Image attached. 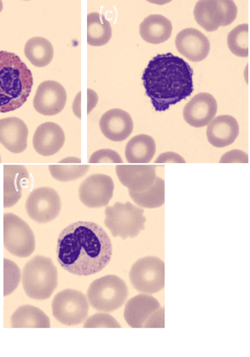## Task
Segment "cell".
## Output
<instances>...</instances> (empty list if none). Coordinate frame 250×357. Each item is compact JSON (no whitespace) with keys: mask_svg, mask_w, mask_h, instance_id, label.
<instances>
[{"mask_svg":"<svg viewBox=\"0 0 250 357\" xmlns=\"http://www.w3.org/2000/svg\"><path fill=\"white\" fill-rule=\"evenodd\" d=\"M112 243L98 224L77 222L61 231L56 245L58 264L78 276L100 273L112 257Z\"/></svg>","mask_w":250,"mask_h":357,"instance_id":"cell-1","label":"cell"},{"mask_svg":"<svg viewBox=\"0 0 250 357\" xmlns=\"http://www.w3.org/2000/svg\"><path fill=\"white\" fill-rule=\"evenodd\" d=\"M190 64L172 53L155 56L143 71L146 93L155 111H168L194 91Z\"/></svg>","mask_w":250,"mask_h":357,"instance_id":"cell-2","label":"cell"},{"mask_svg":"<svg viewBox=\"0 0 250 357\" xmlns=\"http://www.w3.org/2000/svg\"><path fill=\"white\" fill-rule=\"evenodd\" d=\"M32 72L15 53L0 51V113L16 111L31 93Z\"/></svg>","mask_w":250,"mask_h":357,"instance_id":"cell-3","label":"cell"},{"mask_svg":"<svg viewBox=\"0 0 250 357\" xmlns=\"http://www.w3.org/2000/svg\"><path fill=\"white\" fill-rule=\"evenodd\" d=\"M58 284V268L50 257L36 256L24 266L22 287L29 298L35 300L50 298Z\"/></svg>","mask_w":250,"mask_h":357,"instance_id":"cell-4","label":"cell"},{"mask_svg":"<svg viewBox=\"0 0 250 357\" xmlns=\"http://www.w3.org/2000/svg\"><path fill=\"white\" fill-rule=\"evenodd\" d=\"M105 226L111 230L113 237L123 239L137 237L145 230V211L130 202H117L105 208Z\"/></svg>","mask_w":250,"mask_h":357,"instance_id":"cell-5","label":"cell"},{"mask_svg":"<svg viewBox=\"0 0 250 357\" xmlns=\"http://www.w3.org/2000/svg\"><path fill=\"white\" fill-rule=\"evenodd\" d=\"M86 295L94 309L101 312H113L126 301L128 288L120 277L109 275L94 280Z\"/></svg>","mask_w":250,"mask_h":357,"instance_id":"cell-6","label":"cell"},{"mask_svg":"<svg viewBox=\"0 0 250 357\" xmlns=\"http://www.w3.org/2000/svg\"><path fill=\"white\" fill-rule=\"evenodd\" d=\"M3 246L15 257H29L36 250V237L31 227L19 216L3 215Z\"/></svg>","mask_w":250,"mask_h":357,"instance_id":"cell-7","label":"cell"},{"mask_svg":"<svg viewBox=\"0 0 250 357\" xmlns=\"http://www.w3.org/2000/svg\"><path fill=\"white\" fill-rule=\"evenodd\" d=\"M130 280L132 287L143 294H154L165 286L164 261L157 257L141 258L132 266Z\"/></svg>","mask_w":250,"mask_h":357,"instance_id":"cell-8","label":"cell"},{"mask_svg":"<svg viewBox=\"0 0 250 357\" xmlns=\"http://www.w3.org/2000/svg\"><path fill=\"white\" fill-rule=\"evenodd\" d=\"M89 303L82 292L66 289L58 292L52 302V314L56 320L66 326H77L88 315Z\"/></svg>","mask_w":250,"mask_h":357,"instance_id":"cell-9","label":"cell"},{"mask_svg":"<svg viewBox=\"0 0 250 357\" xmlns=\"http://www.w3.org/2000/svg\"><path fill=\"white\" fill-rule=\"evenodd\" d=\"M237 8L233 1H198L194 8L196 22L207 32H214L221 26L232 24Z\"/></svg>","mask_w":250,"mask_h":357,"instance_id":"cell-10","label":"cell"},{"mask_svg":"<svg viewBox=\"0 0 250 357\" xmlns=\"http://www.w3.org/2000/svg\"><path fill=\"white\" fill-rule=\"evenodd\" d=\"M58 192L51 188L33 190L26 200V211L33 221L45 224L58 218L61 211Z\"/></svg>","mask_w":250,"mask_h":357,"instance_id":"cell-11","label":"cell"},{"mask_svg":"<svg viewBox=\"0 0 250 357\" xmlns=\"http://www.w3.org/2000/svg\"><path fill=\"white\" fill-rule=\"evenodd\" d=\"M114 189L115 185L111 176L102 174H92L79 185V200L91 208L105 207L111 202Z\"/></svg>","mask_w":250,"mask_h":357,"instance_id":"cell-12","label":"cell"},{"mask_svg":"<svg viewBox=\"0 0 250 357\" xmlns=\"http://www.w3.org/2000/svg\"><path fill=\"white\" fill-rule=\"evenodd\" d=\"M65 89L55 81H45L38 86L33 107L38 113L47 116L58 115L65 107Z\"/></svg>","mask_w":250,"mask_h":357,"instance_id":"cell-13","label":"cell"},{"mask_svg":"<svg viewBox=\"0 0 250 357\" xmlns=\"http://www.w3.org/2000/svg\"><path fill=\"white\" fill-rule=\"evenodd\" d=\"M217 109V101L213 95L201 93L193 97L185 105L184 119L192 127L203 128L213 121Z\"/></svg>","mask_w":250,"mask_h":357,"instance_id":"cell-14","label":"cell"},{"mask_svg":"<svg viewBox=\"0 0 250 357\" xmlns=\"http://www.w3.org/2000/svg\"><path fill=\"white\" fill-rule=\"evenodd\" d=\"M177 50L192 62L198 63L207 59L210 52V43L199 30L185 29L177 34Z\"/></svg>","mask_w":250,"mask_h":357,"instance_id":"cell-15","label":"cell"},{"mask_svg":"<svg viewBox=\"0 0 250 357\" xmlns=\"http://www.w3.org/2000/svg\"><path fill=\"white\" fill-rule=\"evenodd\" d=\"M120 183L130 191H146L154 184L157 173L155 165H120L116 167Z\"/></svg>","mask_w":250,"mask_h":357,"instance_id":"cell-16","label":"cell"},{"mask_svg":"<svg viewBox=\"0 0 250 357\" xmlns=\"http://www.w3.org/2000/svg\"><path fill=\"white\" fill-rule=\"evenodd\" d=\"M28 184H31V177L24 165L3 166V208L17 204Z\"/></svg>","mask_w":250,"mask_h":357,"instance_id":"cell-17","label":"cell"},{"mask_svg":"<svg viewBox=\"0 0 250 357\" xmlns=\"http://www.w3.org/2000/svg\"><path fill=\"white\" fill-rule=\"evenodd\" d=\"M100 127L106 138L120 142L131 135L134 130V121L130 114L123 109H112L101 117Z\"/></svg>","mask_w":250,"mask_h":357,"instance_id":"cell-18","label":"cell"},{"mask_svg":"<svg viewBox=\"0 0 250 357\" xmlns=\"http://www.w3.org/2000/svg\"><path fill=\"white\" fill-rule=\"evenodd\" d=\"M65 143V135L58 124L48 121L37 128L33 146L37 153L44 157L58 153Z\"/></svg>","mask_w":250,"mask_h":357,"instance_id":"cell-19","label":"cell"},{"mask_svg":"<svg viewBox=\"0 0 250 357\" xmlns=\"http://www.w3.org/2000/svg\"><path fill=\"white\" fill-rule=\"evenodd\" d=\"M29 128L17 117L0 119V144L14 154L24 153L28 142Z\"/></svg>","mask_w":250,"mask_h":357,"instance_id":"cell-20","label":"cell"},{"mask_svg":"<svg viewBox=\"0 0 250 357\" xmlns=\"http://www.w3.org/2000/svg\"><path fill=\"white\" fill-rule=\"evenodd\" d=\"M161 307L160 303L153 296L140 294L127 303L124 318L131 328H142L148 318Z\"/></svg>","mask_w":250,"mask_h":357,"instance_id":"cell-21","label":"cell"},{"mask_svg":"<svg viewBox=\"0 0 250 357\" xmlns=\"http://www.w3.org/2000/svg\"><path fill=\"white\" fill-rule=\"evenodd\" d=\"M240 135V125L233 116L223 115L215 117L208 124L207 138L212 146L218 148L229 146Z\"/></svg>","mask_w":250,"mask_h":357,"instance_id":"cell-22","label":"cell"},{"mask_svg":"<svg viewBox=\"0 0 250 357\" xmlns=\"http://www.w3.org/2000/svg\"><path fill=\"white\" fill-rule=\"evenodd\" d=\"M173 25L162 15H150L139 26L140 36L148 43L158 45L166 43L172 36Z\"/></svg>","mask_w":250,"mask_h":357,"instance_id":"cell-23","label":"cell"},{"mask_svg":"<svg viewBox=\"0 0 250 357\" xmlns=\"http://www.w3.org/2000/svg\"><path fill=\"white\" fill-rule=\"evenodd\" d=\"M13 328H50L51 321L48 315L39 307L22 305L15 311L10 318Z\"/></svg>","mask_w":250,"mask_h":357,"instance_id":"cell-24","label":"cell"},{"mask_svg":"<svg viewBox=\"0 0 250 357\" xmlns=\"http://www.w3.org/2000/svg\"><path fill=\"white\" fill-rule=\"evenodd\" d=\"M155 142L147 135L134 136L126 146L127 161L131 165H146L153 160L155 154Z\"/></svg>","mask_w":250,"mask_h":357,"instance_id":"cell-25","label":"cell"},{"mask_svg":"<svg viewBox=\"0 0 250 357\" xmlns=\"http://www.w3.org/2000/svg\"><path fill=\"white\" fill-rule=\"evenodd\" d=\"M112 37L111 25L104 15H87V43L93 47H103Z\"/></svg>","mask_w":250,"mask_h":357,"instance_id":"cell-26","label":"cell"},{"mask_svg":"<svg viewBox=\"0 0 250 357\" xmlns=\"http://www.w3.org/2000/svg\"><path fill=\"white\" fill-rule=\"evenodd\" d=\"M24 53L30 63L38 68H43L51 63L54 49L47 39L42 37H33L26 41Z\"/></svg>","mask_w":250,"mask_h":357,"instance_id":"cell-27","label":"cell"},{"mask_svg":"<svg viewBox=\"0 0 250 357\" xmlns=\"http://www.w3.org/2000/svg\"><path fill=\"white\" fill-rule=\"evenodd\" d=\"M132 199L143 208H160L165 202V183L160 177L155 178L154 184L146 191L136 192L130 191Z\"/></svg>","mask_w":250,"mask_h":357,"instance_id":"cell-28","label":"cell"},{"mask_svg":"<svg viewBox=\"0 0 250 357\" xmlns=\"http://www.w3.org/2000/svg\"><path fill=\"white\" fill-rule=\"evenodd\" d=\"M227 44L235 56L247 58L249 51V24H241L234 28L227 37Z\"/></svg>","mask_w":250,"mask_h":357,"instance_id":"cell-29","label":"cell"},{"mask_svg":"<svg viewBox=\"0 0 250 357\" xmlns=\"http://www.w3.org/2000/svg\"><path fill=\"white\" fill-rule=\"evenodd\" d=\"M60 163V162H59ZM90 165H81L79 163H60L49 166L52 176L56 181L69 182L78 180L88 172Z\"/></svg>","mask_w":250,"mask_h":357,"instance_id":"cell-30","label":"cell"},{"mask_svg":"<svg viewBox=\"0 0 250 357\" xmlns=\"http://www.w3.org/2000/svg\"><path fill=\"white\" fill-rule=\"evenodd\" d=\"M21 280V271L14 261L3 259V296L13 294L16 291Z\"/></svg>","mask_w":250,"mask_h":357,"instance_id":"cell-31","label":"cell"},{"mask_svg":"<svg viewBox=\"0 0 250 357\" xmlns=\"http://www.w3.org/2000/svg\"><path fill=\"white\" fill-rule=\"evenodd\" d=\"M85 328H120L121 326L112 315L100 313L87 319Z\"/></svg>","mask_w":250,"mask_h":357,"instance_id":"cell-32","label":"cell"},{"mask_svg":"<svg viewBox=\"0 0 250 357\" xmlns=\"http://www.w3.org/2000/svg\"><path fill=\"white\" fill-rule=\"evenodd\" d=\"M89 163H116L123 165V161L120 155L116 151L111 149L98 150L94 153L88 160Z\"/></svg>","mask_w":250,"mask_h":357,"instance_id":"cell-33","label":"cell"},{"mask_svg":"<svg viewBox=\"0 0 250 357\" xmlns=\"http://www.w3.org/2000/svg\"><path fill=\"white\" fill-rule=\"evenodd\" d=\"M221 163H249V155L244 151L233 150L222 155Z\"/></svg>","mask_w":250,"mask_h":357,"instance_id":"cell-34","label":"cell"},{"mask_svg":"<svg viewBox=\"0 0 250 357\" xmlns=\"http://www.w3.org/2000/svg\"><path fill=\"white\" fill-rule=\"evenodd\" d=\"M164 310L162 307L151 314L143 325L145 328H164Z\"/></svg>","mask_w":250,"mask_h":357,"instance_id":"cell-35","label":"cell"},{"mask_svg":"<svg viewBox=\"0 0 250 357\" xmlns=\"http://www.w3.org/2000/svg\"><path fill=\"white\" fill-rule=\"evenodd\" d=\"M185 159L180 155L173 153V151H168L159 155L155 163L162 165V163H185Z\"/></svg>","mask_w":250,"mask_h":357,"instance_id":"cell-36","label":"cell"},{"mask_svg":"<svg viewBox=\"0 0 250 357\" xmlns=\"http://www.w3.org/2000/svg\"><path fill=\"white\" fill-rule=\"evenodd\" d=\"M87 100H88V105H87V114L92 112L93 109L95 108V106L98 102L97 94L94 92L92 89H87Z\"/></svg>","mask_w":250,"mask_h":357,"instance_id":"cell-37","label":"cell"},{"mask_svg":"<svg viewBox=\"0 0 250 357\" xmlns=\"http://www.w3.org/2000/svg\"><path fill=\"white\" fill-rule=\"evenodd\" d=\"M81 93L77 94V96L75 97L73 104V112L75 116L78 117L79 119H81Z\"/></svg>","mask_w":250,"mask_h":357,"instance_id":"cell-38","label":"cell"},{"mask_svg":"<svg viewBox=\"0 0 250 357\" xmlns=\"http://www.w3.org/2000/svg\"><path fill=\"white\" fill-rule=\"evenodd\" d=\"M60 163H81V159L77 158H67L61 161Z\"/></svg>","mask_w":250,"mask_h":357,"instance_id":"cell-39","label":"cell"},{"mask_svg":"<svg viewBox=\"0 0 250 357\" xmlns=\"http://www.w3.org/2000/svg\"><path fill=\"white\" fill-rule=\"evenodd\" d=\"M3 2L0 1V13H1V11L3 10Z\"/></svg>","mask_w":250,"mask_h":357,"instance_id":"cell-40","label":"cell"},{"mask_svg":"<svg viewBox=\"0 0 250 357\" xmlns=\"http://www.w3.org/2000/svg\"><path fill=\"white\" fill-rule=\"evenodd\" d=\"M0 162H1V157H0Z\"/></svg>","mask_w":250,"mask_h":357,"instance_id":"cell-41","label":"cell"}]
</instances>
